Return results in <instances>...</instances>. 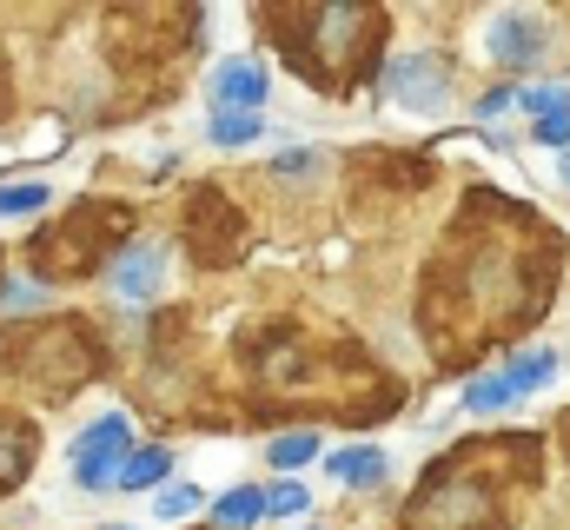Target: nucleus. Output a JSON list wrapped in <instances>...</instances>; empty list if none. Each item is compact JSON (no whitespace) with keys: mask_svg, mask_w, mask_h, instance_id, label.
<instances>
[{"mask_svg":"<svg viewBox=\"0 0 570 530\" xmlns=\"http://www.w3.org/2000/svg\"><path fill=\"white\" fill-rule=\"evenodd\" d=\"M478 47H484V60L491 67H511V73H531V67H544L551 60V20L544 13H524V7H498L491 20H484V33H478Z\"/></svg>","mask_w":570,"mask_h":530,"instance_id":"obj_1","label":"nucleus"},{"mask_svg":"<svg viewBox=\"0 0 570 530\" xmlns=\"http://www.w3.org/2000/svg\"><path fill=\"white\" fill-rule=\"evenodd\" d=\"M551 379H558V352H551V345H531V352H524V359H511L504 372L471 379L458 404H464L471 418H484V411H504V404H518L524 392H538V385H551Z\"/></svg>","mask_w":570,"mask_h":530,"instance_id":"obj_2","label":"nucleus"},{"mask_svg":"<svg viewBox=\"0 0 570 530\" xmlns=\"http://www.w3.org/2000/svg\"><path fill=\"white\" fill-rule=\"evenodd\" d=\"M385 100H392L399 114H444V100H451V73H444V60L425 53V47L392 53V67H385Z\"/></svg>","mask_w":570,"mask_h":530,"instance_id":"obj_3","label":"nucleus"},{"mask_svg":"<svg viewBox=\"0 0 570 530\" xmlns=\"http://www.w3.org/2000/svg\"><path fill=\"white\" fill-rule=\"evenodd\" d=\"M120 464H127V418H100L73 438V484L80 491H114L120 484Z\"/></svg>","mask_w":570,"mask_h":530,"instance_id":"obj_4","label":"nucleus"},{"mask_svg":"<svg viewBox=\"0 0 570 530\" xmlns=\"http://www.w3.org/2000/svg\"><path fill=\"white\" fill-rule=\"evenodd\" d=\"M206 100H213V114H259V100H266V67H259V60H219L213 80H206Z\"/></svg>","mask_w":570,"mask_h":530,"instance_id":"obj_5","label":"nucleus"},{"mask_svg":"<svg viewBox=\"0 0 570 530\" xmlns=\"http://www.w3.org/2000/svg\"><path fill=\"white\" fill-rule=\"evenodd\" d=\"M107 285L120 292V298H153L159 285H166V246L159 239H146V246H127L114 272H107Z\"/></svg>","mask_w":570,"mask_h":530,"instance_id":"obj_6","label":"nucleus"},{"mask_svg":"<svg viewBox=\"0 0 570 530\" xmlns=\"http://www.w3.org/2000/svg\"><path fill=\"white\" fill-rule=\"evenodd\" d=\"M385 471H392V458H385L379 444H345V451H332V478H338L345 491H372V484H385Z\"/></svg>","mask_w":570,"mask_h":530,"instance_id":"obj_7","label":"nucleus"},{"mask_svg":"<svg viewBox=\"0 0 570 530\" xmlns=\"http://www.w3.org/2000/svg\"><path fill=\"white\" fill-rule=\"evenodd\" d=\"M166 471H173V451H159V444L127 451V464H120V484H114V491H153Z\"/></svg>","mask_w":570,"mask_h":530,"instance_id":"obj_8","label":"nucleus"},{"mask_svg":"<svg viewBox=\"0 0 570 530\" xmlns=\"http://www.w3.org/2000/svg\"><path fill=\"white\" fill-rule=\"evenodd\" d=\"M259 518H266V491H253V484H246V491H226V498L213 504V524L219 530H253Z\"/></svg>","mask_w":570,"mask_h":530,"instance_id":"obj_9","label":"nucleus"},{"mask_svg":"<svg viewBox=\"0 0 570 530\" xmlns=\"http://www.w3.org/2000/svg\"><path fill=\"white\" fill-rule=\"evenodd\" d=\"M266 132V114H213L206 120V139L213 146H253Z\"/></svg>","mask_w":570,"mask_h":530,"instance_id":"obj_10","label":"nucleus"},{"mask_svg":"<svg viewBox=\"0 0 570 530\" xmlns=\"http://www.w3.org/2000/svg\"><path fill=\"white\" fill-rule=\"evenodd\" d=\"M266 458H273V471H292V464H312V458H318V438H312V431H292V438H273V451H266Z\"/></svg>","mask_w":570,"mask_h":530,"instance_id":"obj_11","label":"nucleus"},{"mask_svg":"<svg viewBox=\"0 0 570 530\" xmlns=\"http://www.w3.org/2000/svg\"><path fill=\"white\" fill-rule=\"evenodd\" d=\"M47 206V186H0V219H27V213H40Z\"/></svg>","mask_w":570,"mask_h":530,"instance_id":"obj_12","label":"nucleus"},{"mask_svg":"<svg viewBox=\"0 0 570 530\" xmlns=\"http://www.w3.org/2000/svg\"><path fill=\"white\" fill-rule=\"evenodd\" d=\"M318 166H325V159H318L312 146H285L279 159H273V173H285V179H312Z\"/></svg>","mask_w":570,"mask_h":530,"instance_id":"obj_13","label":"nucleus"},{"mask_svg":"<svg viewBox=\"0 0 570 530\" xmlns=\"http://www.w3.org/2000/svg\"><path fill=\"white\" fill-rule=\"evenodd\" d=\"M312 498H305V484H273L266 491V518H298Z\"/></svg>","mask_w":570,"mask_h":530,"instance_id":"obj_14","label":"nucleus"},{"mask_svg":"<svg viewBox=\"0 0 570 530\" xmlns=\"http://www.w3.org/2000/svg\"><path fill=\"white\" fill-rule=\"evenodd\" d=\"M153 511H159V518H186V511H199V491H193V484H166V491L153 498Z\"/></svg>","mask_w":570,"mask_h":530,"instance_id":"obj_15","label":"nucleus"},{"mask_svg":"<svg viewBox=\"0 0 570 530\" xmlns=\"http://www.w3.org/2000/svg\"><path fill=\"white\" fill-rule=\"evenodd\" d=\"M511 107H518V87H491V94H484V100H478L471 114H478V120H504Z\"/></svg>","mask_w":570,"mask_h":530,"instance_id":"obj_16","label":"nucleus"},{"mask_svg":"<svg viewBox=\"0 0 570 530\" xmlns=\"http://www.w3.org/2000/svg\"><path fill=\"white\" fill-rule=\"evenodd\" d=\"M40 298H47V292H40V285H27V278H7V285H0V312H20V305H40Z\"/></svg>","mask_w":570,"mask_h":530,"instance_id":"obj_17","label":"nucleus"},{"mask_svg":"<svg viewBox=\"0 0 570 530\" xmlns=\"http://www.w3.org/2000/svg\"><path fill=\"white\" fill-rule=\"evenodd\" d=\"M538 139H544V146H564V139H570V107L544 114V120H538Z\"/></svg>","mask_w":570,"mask_h":530,"instance_id":"obj_18","label":"nucleus"},{"mask_svg":"<svg viewBox=\"0 0 570 530\" xmlns=\"http://www.w3.org/2000/svg\"><path fill=\"white\" fill-rule=\"evenodd\" d=\"M558 173H564V186H570V153H564V166H558Z\"/></svg>","mask_w":570,"mask_h":530,"instance_id":"obj_19","label":"nucleus"}]
</instances>
